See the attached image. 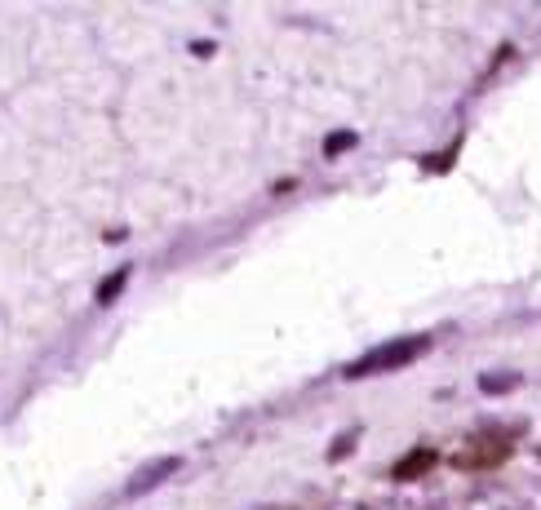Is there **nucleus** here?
Returning a JSON list of instances; mask_svg holds the SVG:
<instances>
[{"label":"nucleus","mask_w":541,"mask_h":510,"mask_svg":"<svg viewBox=\"0 0 541 510\" xmlns=\"http://www.w3.org/2000/svg\"><path fill=\"white\" fill-rule=\"evenodd\" d=\"M426 346H431L426 333H417V338H391V342L373 346L369 355H360V360L346 369V377L360 382V377H373V373H395V369H404V364H413L417 355H426Z\"/></svg>","instance_id":"f257e3e1"},{"label":"nucleus","mask_w":541,"mask_h":510,"mask_svg":"<svg viewBox=\"0 0 541 510\" xmlns=\"http://www.w3.org/2000/svg\"><path fill=\"white\" fill-rule=\"evenodd\" d=\"M506 457H510V440H502V435H479V440H471L453 457V466H462V471H493Z\"/></svg>","instance_id":"f03ea898"},{"label":"nucleus","mask_w":541,"mask_h":510,"mask_svg":"<svg viewBox=\"0 0 541 510\" xmlns=\"http://www.w3.org/2000/svg\"><path fill=\"white\" fill-rule=\"evenodd\" d=\"M178 471H182V457H173V453H169V457H156V462H147V466H142V471L129 475L125 497H147L151 488H160V484H165V479H173Z\"/></svg>","instance_id":"7ed1b4c3"},{"label":"nucleus","mask_w":541,"mask_h":510,"mask_svg":"<svg viewBox=\"0 0 541 510\" xmlns=\"http://www.w3.org/2000/svg\"><path fill=\"white\" fill-rule=\"evenodd\" d=\"M435 462H440V453H435V448H417V453H408V457H400V462H395V479H400V484H404V479H417V475H426V471H431V466Z\"/></svg>","instance_id":"20e7f679"},{"label":"nucleus","mask_w":541,"mask_h":510,"mask_svg":"<svg viewBox=\"0 0 541 510\" xmlns=\"http://www.w3.org/2000/svg\"><path fill=\"white\" fill-rule=\"evenodd\" d=\"M129 275H134V267H129V262H125V267H116V271H111L107 280L98 284V302H102V306H111V302H116V298H120V289H125V284H129Z\"/></svg>","instance_id":"39448f33"},{"label":"nucleus","mask_w":541,"mask_h":510,"mask_svg":"<svg viewBox=\"0 0 541 510\" xmlns=\"http://www.w3.org/2000/svg\"><path fill=\"white\" fill-rule=\"evenodd\" d=\"M479 386H484V391H510V386H519V373H484L479 377Z\"/></svg>","instance_id":"423d86ee"},{"label":"nucleus","mask_w":541,"mask_h":510,"mask_svg":"<svg viewBox=\"0 0 541 510\" xmlns=\"http://www.w3.org/2000/svg\"><path fill=\"white\" fill-rule=\"evenodd\" d=\"M355 142H360V138H355L351 129H346V134H329V138H324V156H342V151H351Z\"/></svg>","instance_id":"0eeeda50"}]
</instances>
